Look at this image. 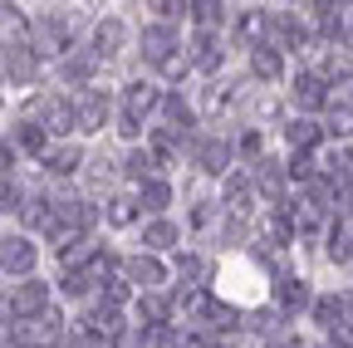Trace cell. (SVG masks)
Here are the masks:
<instances>
[{
	"label": "cell",
	"instance_id": "30bf717a",
	"mask_svg": "<svg viewBox=\"0 0 353 348\" xmlns=\"http://www.w3.org/2000/svg\"><path fill=\"white\" fill-rule=\"evenodd\" d=\"M280 304H285V314L304 309V304H309V289H304V280H285V285H280Z\"/></svg>",
	"mask_w": 353,
	"mask_h": 348
},
{
	"label": "cell",
	"instance_id": "8fae6325",
	"mask_svg": "<svg viewBox=\"0 0 353 348\" xmlns=\"http://www.w3.org/2000/svg\"><path fill=\"white\" fill-rule=\"evenodd\" d=\"M143 240H148L152 250H167V245L176 240V226H172V221H148V231H143Z\"/></svg>",
	"mask_w": 353,
	"mask_h": 348
},
{
	"label": "cell",
	"instance_id": "ac0fdd59",
	"mask_svg": "<svg viewBox=\"0 0 353 348\" xmlns=\"http://www.w3.org/2000/svg\"><path fill=\"white\" fill-rule=\"evenodd\" d=\"M108 221H113V226L132 221V201H128V196H113V201H108Z\"/></svg>",
	"mask_w": 353,
	"mask_h": 348
},
{
	"label": "cell",
	"instance_id": "9c48e42d",
	"mask_svg": "<svg viewBox=\"0 0 353 348\" xmlns=\"http://www.w3.org/2000/svg\"><path fill=\"white\" fill-rule=\"evenodd\" d=\"M94 54H118V45H123V25L118 20H108V25H99V34H94Z\"/></svg>",
	"mask_w": 353,
	"mask_h": 348
},
{
	"label": "cell",
	"instance_id": "5bb4252c",
	"mask_svg": "<svg viewBox=\"0 0 353 348\" xmlns=\"http://www.w3.org/2000/svg\"><path fill=\"white\" fill-rule=\"evenodd\" d=\"M10 147H30V152H39V147H44V133H39V123H20Z\"/></svg>",
	"mask_w": 353,
	"mask_h": 348
},
{
	"label": "cell",
	"instance_id": "3957f363",
	"mask_svg": "<svg viewBox=\"0 0 353 348\" xmlns=\"http://www.w3.org/2000/svg\"><path fill=\"white\" fill-rule=\"evenodd\" d=\"M44 304H50L44 280H25V285L10 294V309H15V314H44Z\"/></svg>",
	"mask_w": 353,
	"mask_h": 348
},
{
	"label": "cell",
	"instance_id": "d6986e66",
	"mask_svg": "<svg viewBox=\"0 0 353 348\" xmlns=\"http://www.w3.org/2000/svg\"><path fill=\"white\" fill-rule=\"evenodd\" d=\"M255 74H265V79H280V59H275V54H260V50H255Z\"/></svg>",
	"mask_w": 353,
	"mask_h": 348
},
{
	"label": "cell",
	"instance_id": "6da1fadb",
	"mask_svg": "<svg viewBox=\"0 0 353 348\" xmlns=\"http://www.w3.org/2000/svg\"><path fill=\"white\" fill-rule=\"evenodd\" d=\"M34 265V245L25 236H6L0 240V270H10V275H25Z\"/></svg>",
	"mask_w": 353,
	"mask_h": 348
},
{
	"label": "cell",
	"instance_id": "52a82bcc",
	"mask_svg": "<svg viewBox=\"0 0 353 348\" xmlns=\"http://www.w3.org/2000/svg\"><path fill=\"white\" fill-rule=\"evenodd\" d=\"M143 45H148V59H167V50L176 45V30L172 25H148V34H143Z\"/></svg>",
	"mask_w": 353,
	"mask_h": 348
},
{
	"label": "cell",
	"instance_id": "5b68a950",
	"mask_svg": "<svg viewBox=\"0 0 353 348\" xmlns=\"http://www.w3.org/2000/svg\"><path fill=\"white\" fill-rule=\"evenodd\" d=\"M226 157H231V147L221 143L216 133H206V138L196 143V162H201V172H226Z\"/></svg>",
	"mask_w": 353,
	"mask_h": 348
},
{
	"label": "cell",
	"instance_id": "9a60e30c",
	"mask_svg": "<svg viewBox=\"0 0 353 348\" xmlns=\"http://www.w3.org/2000/svg\"><path fill=\"white\" fill-rule=\"evenodd\" d=\"M74 162H79V147H64V152H50V172H54V177H69V172H79Z\"/></svg>",
	"mask_w": 353,
	"mask_h": 348
},
{
	"label": "cell",
	"instance_id": "e0dca14e",
	"mask_svg": "<svg viewBox=\"0 0 353 348\" xmlns=\"http://www.w3.org/2000/svg\"><path fill=\"white\" fill-rule=\"evenodd\" d=\"M10 74H15V79H34V74H39V59H34V54H10Z\"/></svg>",
	"mask_w": 353,
	"mask_h": 348
},
{
	"label": "cell",
	"instance_id": "44dd1931",
	"mask_svg": "<svg viewBox=\"0 0 353 348\" xmlns=\"http://www.w3.org/2000/svg\"><path fill=\"white\" fill-rule=\"evenodd\" d=\"M64 74H69V79H88V59H69Z\"/></svg>",
	"mask_w": 353,
	"mask_h": 348
},
{
	"label": "cell",
	"instance_id": "4fadbf2b",
	"mask_svg": "<svg viewBox=\"0 0 353 348\" xmlns=\"http://www.w3.org/2000/svg\"><path fill=\"white\" fill-rule=\"evenodd\" d=\"M290 143H294V147H309V143H319V123H309V118H294V123H290Z\"/></svg>",
	"mask_w": 353,
	"mask_h": 348
},
{
	"label": "cell",
	"instance_id": "8992f818",
	"mask_svg": "<svg viewBox=\"0 0 353 348\" xmlns=\"http://www.w3.org/2000/svg\"><path fill=\"white\" fill-rule=\"evenodd\" d=\"M294 103H304V108H324V103H329V94H324V79H314V74H299V79H294Z\"/></svg>",
	"mask_w": 353,
	"mask_h": 348
},
{
	"label": "cell",
	"instance_id": "7c38bea8",
	"mask_svg": "<svg viewBox=\"0 0 353 348\" xmlns=\"http://www.w3.org/2000/svg\"><path fill=\"white\" fill-rule=\"evenodd\" d=\"M128 275H132V280H148L143 289L162 285V265H157V260H128Z\"/></svg>",
	"mask_w": 353,
	"mask_h": 348
},
{
	"label": "cell",
	"instance_id": "ba28073f",
	"mask_svg": "<svg viewBox=\"0 0 353 348\" xmlns=\"http://www.w3.org/2000/svg\"><path fill=\"white\" fill-rule=\"evenodd\" d=\"M138 201H143L148 211H162V206L172 201V187H167V182H157V177H148V182L138 187Z\"/></svg>",
	"mask_w": 353,
	"mask_h": 348
},
{
	"label": "cell",
	"instance_id": "277c9868",
	"mask_svg": "<svg viewBox=\"0 0 353 348\" xmlns=\"http://www.w3.org/2000/svg\"><path fill=\"white\" fill-rule=\"evenodd\" d=\"M157 103V89H152V83H132V89H128V99H123V123H128V133H132V123H138V113H148Z\"/></svg>",
	"mask_w": 353,
	"mask_h": 348
},
{
	"label": "cell",
	"instance_id": "7a4b0ae2",
	"mask_svg": "<svg viewBox=\"0 0 353 348\" xmlns=\"http://www.w3.org/2000/svg\"><path fill=\"white\" fill-rule=\"evenodd\" d=\"M69 108H74V123H79V127H99V123L108 118V99L94 94V89L79 94V99H69Z\"/></svg>",
	"mask_w": 353,
	"mask_h": 348
},
{
	"label": "cell",
	"instance_id": "ffe728a7",
	"mask_svg": "<svg viewBox=\"0 0 353 348\" xmlns=\"http://www.w3.org/2000/svg\"><path fill=\"white\" fill-rule=\"evenodd\" d=\"M15 167V147L6 143V138H0V177H6V172Z\"/></svg>",
	"mask_w": 353,
	"mask_h": 348
},
{
	"label": "cell",
	"instance_id": "2e32d148",
	"mask_svg": "<svg viewBox=\"0 0 353 348\" xmlns=\"http://www.w3.org/2000/svg\"><path fill=\"white\" fill-rule=\"evenodd\" d=\"M15 206H25V192L10 177H0V211H15Z\"/></svg>",
	"mask_w": 353,
	"mask_h": 348
}]
</instances>
